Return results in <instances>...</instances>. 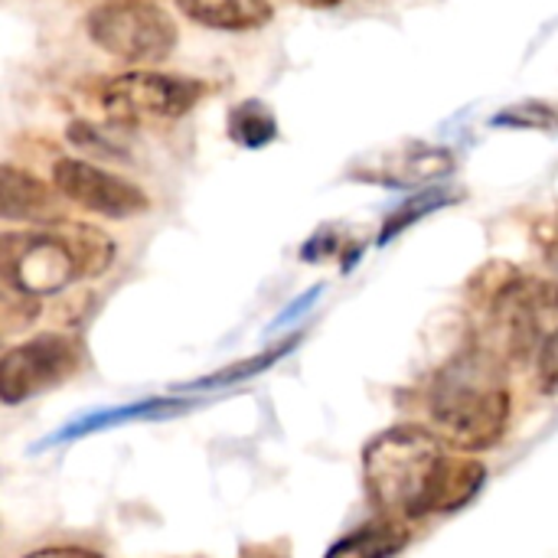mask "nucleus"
Segmentation results:
<instances>
[{"label": "nucleus", "mask_w": 558, "mask_h": 558, "mask_svg": "<svg viewBox=\"0 0 558 558\" xmlns=\"http://www.w3.org/2000/svg\"><path fill=\"white\" fill-rule=\"evenodd\" d=\"M536 379L543 396H558V333L546 340V347L536 356Z\"/></svg>", "instance_id": "19"}, {"label": "nucleus", "mask_w": 558, "mask_h": 558, "mask_svg": "<svg viewBox=\"0 0 558 558\" xmlns=\"http://www.w3.org/2000/svg\"><path fill=\"white\" fill-rule=\"evenodd\" d=\"M298 340H301V337H291L288 343H281V347H275V350H268V353H258V356H252V360H242V363H235V366H229V369H219L216 376H206V379H199V383H193V386H186V389H219V386L245 383V379L265 373L268 366H275L284 353H291V350L298 347Z\"/></svg>", "instance_id": "18"}, {"label": "nucleus", "mask_w": 558, "mask_h": 558, "mask_svg": "<svg viewBox=\"0 0 558 558\" xmlns=\"http://www.w3.org/2000/svg\"><path fill=\"white\" fill-rule=\"evenodd\" d=\"M85 29L98 49L124 62H163L177 46V23L147 0H111L88 13Z\"/></svg>", "instance_id": "3"}, {"label": "nucleus", "mask_w": 558, "mask_h": 558, "mask_svg": "<svg viewBox=\"0 0 558 558\" xmlns=\"http://www.w3.org/2000/svg\"><path fill=\"white\" fill-rule=\"evenodd\" d=\"M405 543H409V533L402 530V523L386 517L379 523H369L350 533L324 558H392L396 553H402Z\"/></svg>", "instance_id": "13"}, {"label": "nucleus", "mask_w": 558, "mask_h": 558, "mask_svg": "<svg viewBox=\"0 0 558 558\" xmlns=\"http://www.w3.org/2000/svg\"><path fill=\"white\" fill-rule=\"evenodd\" d=\"M494 128H513V131H558V111L546 101L526 98L517 105H507L490 118Z\"/></svg>", "instance_id": "17"}, {"label": "nucleus", "mask_w": 558, "mask_h": 558, "mask_svg": "<svg viewBox=\"0 0 558 558\" xmlns=\"http://www.w3.org/2000/svg\"><path fill=\"white\" fill-rule=\"evenodd\" d=\"M229 137L239 147L258 150L268 147L278 137V118L262 98H245L229 111Z\"/></svg>", "instance_id": "14"}, {"label": "nucleus", "mask_w": 558, "mask_h": 558, "mask_svg": "<svg viewBox=\"0 0 558 558\" xmlns=\"http://www.w3.org/2000/svg\"><path fill=\"white\" fill-rule=\"evenodd\" d=\"M177 7L186 20L222 33L262 29L275 16L268 0H177Z\"/></svg>", "instance_id": "10"}, {"label": "nucleus", "mask_w": 558, "mask_h": 558, "mask_svg": "<svg viewBox=\"0 0 558 558\" xmlns=\"http://www.w3.org/2000/svg\"><path fill=\"white\" fill-rule=\"evenodd\" d=\"M549 255L558 258V219H556V239H553V248H549Z\"/></svg>", "instance_id": "23"}, {"label": "nucleus", "mask_w": 558, "mask_h": 558, "mask_svg": "<svg viewBox=\"0 0 558 558\" xmlns=\"http://www.w3.org/2000/svg\"><path fill=\"white\" fill-rule=\"evenodd\" d=\"M62 235L69 239L75 258H78V268H82V278H95L101 271L111 268L114 262V242L95 229V226H85V222H59Z\"/></svg>", "instance_id": "15"}, {"label": "nucleus", "mask_w": 558, "mask_h": 558, "mask_svg": "<svg viewBox=\"0 0 558 558\" xmlns=\"http://www.w3.org/2000/svg\"><path fill=\"white\" fill-rule=\"evenodd\" d=\"M301 3H307V7H337L343 0H301Z\"/></svg>", "instance_id": "22"}, {"label": "nucleus", "mask_w": 558, "mask_h": 558, "mask_svg": "<svg viewBox=\"0 0 558 558\" xmlns=\"http://www.w3.org/2000/svg\"><path fill=\"white\" fill-rule=\"evenodd\" d=\"M206 82L190 75H167V72H124L114 75L101 88V108L114 124L134 121H157V118H183L199 105L206 95Z\"/></svg>", "instance_id": "5"}, {"label": "nucleus", "mask_w": 558, "mask_h": 558, "mask_svg": "<svg viewBox=\"0 0 558 558\" xmlns=\"http://www.w3.org/2000/svg\"><path fill=\"white\" fill-rule=\"evenodd\" d=\"M0 275H3V288L29 298H46L78 281L82 268L62 229H39V232H3Z\"/></svg>", "instance_id": "4"}, {"label": "nucleus", "mask_w": 558, "mask_h": 558, "mask_svg": "<svg viewBox=\"0 0 558 558\" xmlns=\"http://www.w3.org/2000/svg\"><path fill=\"white\" fill-rule=\"evenodd\" d=\"M363 477L373 507L389 520L409 523L461 510L481 494L487 468L474 458L454 461L445 441L425 428L399 425L366 445Z\"/></svg>", "instance_id": "1"}, {"label": "nucleus", "mask_w": 558, "mask_h": 558, "mask_svg": "<svg viewBox=\"0 0 558 558\" xmlns=\"http://www.w3.org/2000/svg\"><path fill=\"white\" fill-rule=\"evenodd\" d=\"M464 196H468L464 190L448 186V183H432V186H425L422 193H415L412 199H405L402 206L392 209V216L386 219V226H383V232H379V245H389V242L399 239L405 229H412L418 219H428L432 213L448 209V206L461 203Z\"/></svg>", "instance_id": "12"}, {"label": "nucleus", "mask_w": 558, "mask_h": 558, "mask_svg": "<svg viewBox=\"0 0 558 558\" xmlns=\"http://www.w3.org/2000/svg\"><path fill=\"white\" fill-rule=\"evenodd\" d=\"M26 558H98L92 553H82V549H43V553H33Z\"/></svg>", "instance_id": "21"}, {"label": "nucleus", "mask_w": 558, "mask_h": 558, "mask_svg": "<svg viewBox=\"0 0 558 558\" xmlns=\"http://www.w3.org/2000/svg\"><path fill=\"white\" fill-rule=\"evenodd\" d=\"M186 402H177V399H147V402H134V405H118V409H108V412H92L72 425H65L59 435H52L46 445H59V441H69V438H82V435H92V432H108V428H118L124 422H134V418H154V415H170V412H180Z\"/></svg>", "instance_id": "11"}, {"label": "nucleus", "mask_w": 558, "mask_h": 558, "mask_svg": "<svg viewBox=\"0 0 558 558\" xmlns=\"http://www.w3.org/2000/svg\"><path fill=\"white\" fill-rule=\"evenodd\" d=\"M428 412L451 448L471 454L494 448L510 425L507 363L484 343L461 350L435 373Z\"/></svg>", "instance_id": "2"}, {"label": "nucleus", "mask_w": 558, "mask_h": 558, "mask_svg": "<svg viewBox=\"0 0 558 558\" xmlns=\"http://www.w3.org/2000/svg\"><path fill=\"white\" fill-rule=\"evenodd\" d=\"M451 170H454V154L448 147L412 141V144H402L383 157L363 160L360 167L350 170V177L376 183V186H389V190H409V186L445 180Z\"/></svg>", "instance_id": "8"}, {"label": "nucleus", "mask_w": 558, "mask_h": 558, "mask_svg": "<svg viewBox=\"0 0 558 558\" xmlns=\"http://www.w3.org/2000/svg\"><path fill=\"white\" fill-rule=\"evenodd\" d=\"M82 369V347L65 333H39L0 360V399L20 405L49 389H59Z\"/></svg>", "instance_id": "6"}, {"label": "nucleus", "mask_w": 558, "mask_h": 558, "mask_svg": "<svg viewBox=\"0 0 558 558\" xmlns=\"http://www.w3.org/2000/svg\"><path fill=\"white\" fill-rule=\"evenodd\" d=\"M69 144L78 150V154H88V157H101V160H121L128 163L131 154L124 147V141L111 131V128H101V124H88V121H72L69 131H65Z\"/></svg>", "instance_id": "16"}, {"label": "nucleus", "mask_w": 558, "mask_h": 558, "mask_svg": "<svg viewBox=\"0 0 558 558\" xmlns=\"http://www.w3.org/2000/svg\"><path fill=\"white\" fill-rule=\"evenodd\" d=\"M0 186H3V219L7 222H62L59 209V190L43 183L39 177L3 163L0 170Z\"/></svg>", "instance_id": "9"}, {"label": "nucleus", "mask_w": 558, "mask_h": 558, "mask_svg": "<svg viewBox=\"0 0 558 558\" xmlns=\"http://www.w3.org/2000/svg\"><path fill=\"white\" fill-rule=\"evenodd\" d=\"M320 294H324V284H317V288L304 291V294H301V298H298V301H294L291 307H284V311H281V314L275 317V320H271V330H278V327H284V324L298 320V317H301V314H304V311H307V307H311V304H314V301H317Z\"/></svg>", "instance_id": "20"}, {"label": "nucleus", "mask_w": 558, "mask_h": 558, "mask_svg": "<svg viewBox=\"0 0 558 558\" xmlns=\"http://www.w3.org/2000/svg\"><path fill=\"white\" fill-rule=\"evenodd\" d=\"M52 186L72 206L105 219H131L150 209V199L137 183L105 167H95L82 157H59L52 167Z\"/></svg>", "instance_id": "7"}]
</instances>
